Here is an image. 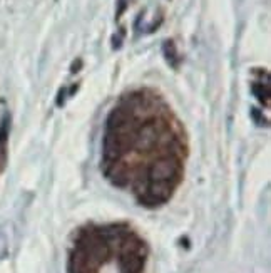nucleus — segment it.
<instances>
[{
  "mask_svg": "<svg viewBox=\"0 0 271 273\" xmlns=\"http://www.w3.org/2000/svg\"><path fill=\"white\" fill-rule=\"evenodd\" d=\"M189 154L186 129L164 97L153 89L121 96L107 114L101 171L147 210L164 206L184 179Z\"/></svg>",
  "mask_w": 271,
  "mask_h": 273,
  "instance_id": "f257e3e1",
  "label": "nucleus"
},
{
  "mask_svg": "<svg viewBox=\"0 0 271 273\" xmlns=\"http://www.w3.org/2000/svg\"><path fill=\"white\" fill-rule=\"evenodd\" d=\"M163 54L166 57V61L171 67H177V64H179V56H177V50H176V45L172 40H166L164 45H163Z\"/></svg>",
  "mask_w": 271,
  "mask_h": 273,
  "instance_id": "39448f33",
  "label": "nucleus"
},
{
  "mask_svg": "<svg viewBox=\"0 0 271 273\" xmlns=\"http://www.w3.org/2000/svg\"><path fill=\"white\" fill-rule=\"evenodd\" d=\"M251 118L256 121L258 126H263V123H264V126H266V121L263 119V114L259 113L258 109H251Z\"/></svg>",
  "mask_w": 271,
  "mask_h": 273,
  "instance_id": "423d86ee",
  "label": "nucleus"
},
{
  "mask_svg": "<svg viewBox=\"0 0 271 273\" xmlns=\"http://www.w3.org/2000/svg\"><path fill=\"white\" fill-rule=\"evenodd\" d=\"M251 92L256 99L263 104V106H269V84L266 83H253L251 84Z\"/></svg>",
  "mask_w": 271,
  "mask_h": 273,
  "instance_id": "20e7f679",
  "label": "nucleus"
},
{
  "mask_svg": "<svg viewBox=\"0 0 271 273\" xmlns=\"http://www.w3.org/2000/svg\"><path fill=\"white\" fill-rule=\"evenodd\" d=\"M9 131H10V118L5 114V118L0 123V174L5 170L7 162V141H9Z\"/></svg>",
  "mask_w": 271,
  "mask_h": 273,
  "instance_id": "7ed1b4c3",
  "label": "nucleus"
},
{
  "mask_svg": "<svg viewBox=\"0 0 271 273\" xmlns=\"http://www.w3.org/2000/svg\"><path fill=\"white\" fill-rule=\"evenodd\" d=\"M66 97H67V89L64 87V89H61L59 91V94H57V101H55V104L57 106H64V102H66Z\"/></svg>",
  "mask_w": 271,
  "mask_h": 273,
  "instance_id": "0eeeda50",
  "label": "nucleus"
},
{
  "mask_svg": "<svg viewBox=\"0 0 271 273\" xmlns=\"http://www.w3.org/2000/svg\"><path fill=\"white\" fill-rule=\"evenodd\" d=\"M149 247L128 223L85 225L77 230L67 273H146Z\"/></svg>",
  "mask_w": 271,
  "mask_h": 273,
  "instance_id": "f03ea898",
  "label": "nucleus"
},
{
  "mask_svg": "<svg viewBox=\"0 0 271 273\" xmlns=\"http://www.w3.org/2000/svg\"><path fill=\"white\" fill-rule=\"evenodd\" d=\"M126 9H128V2H126V0H119V2H117V10H116V19H119V17L126 12Z\"/></svg>",
  "mask_w": 271,
  "mask_h": 273,
  "instance_id": "6e6552de",
  "label": "nucleus"
},
{
  "mask_svg": "<svg viewBox=\"0 0 271 273\" xmlns=\"http://www.w3.org/2000/svg\"><path fill=\"white\" fill-rule=\"evenodd\" d=\"M80 67H82V59H76V61L72 62V66H71V72H72V74L79 72Z\"/></svg>",
  "mask_w": 271,
  "mask_h": 273,
  "instance_id": "1a4fd4ad",
  "label": "nucleus"
}]
</instances>
